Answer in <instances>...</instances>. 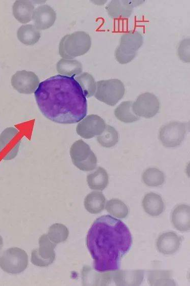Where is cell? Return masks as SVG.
<instances>
[{"mask_svg":"<svg viewBox=\"0 0 190 286\" xmlns=\"http://www.w3.org/2000/svg\"><path fill=\"white\" fill-rule=\"evenodd\" d=\"M69 235V231L64 225L55 223L51 225L48 230L47 236L49 239L56 244L66 240Z\"/></svg>","mask_w":190,"mask_h":286,"instance_id":"obj_31","label":"cell"},{"mask_svg":"<svg viewBox=\"0 0 190 286\" xmlns=\"http://www.w3.org/2000/svg\"><path fill=\"white\" fill-rule=\"evenodd\" d=\"M189 39L182 40L178 48V55L180 59L183 61L187 62V58L189 60Z\"/></svg>","mask_w":190,"mask_h":286,"instance_id":"obj_33","label":"cell"},{"mask_svg":"<svg viewBox=\"0 0 190 286\" xmlns=\"http://www.w3.org/2000/svg\"><path fill=\"white\" fill-rule=\"evenodd\" d=\"M39 244V248L32 251L31 262L36 266L47 267L55 260L54 248L56 244L52 242L46 234H43L40 237Z\"/></svg>","mask_w":190,"mask_h":286,"instance_id":"obj_10","label":"cell"},{"mask_svg":"<svg viewBox=\"0 0 190 286\" xmlns=\"http://www.w3.org/2000/svg\"><path fill=\"white\" fill-rule=\"evenodd\" d=\"M18 39L26 45H33L40 39L41 34L36 27L31 24L21 25L17 33Z\"/></svg>","mask_w":190,"mask_h":286,"instance_id":"obj_25","label":"cell"},{"mask_svg":"<svg viewBox=\"0 0 190 286\" xmlns=\"http://www.w3.org/2000/svg\"><path fill=\"white\" fill-rule=\"evenodd\" d=\"M32 18L37 29L45 30L54 24L56 19V14L50 6L42 5L34 10Z\"/></svg>","mask_w":190,"mask_h":286,"instance_id":"obj_14","label":"cell"},{"mask_svg":"<svg viewBox=\"0 0 190 286\" xmlns=\"http://www.w3.org/2000/svg\"><path fill=\"white\" fill-rule=\"evenodd\" d=\"M125 92V86L120 80H102L96 82L94 96L98 100L113 106L123 98Z\"/></svg>","mask_w":190,"mask_h":286,"instance_id":"obj_5","label":"cell"},{"mask_svg":"<svg viewBox=\"0 0 190 286\" xmlns=\"http://www.w3.org/2000/svg\"><path fill=\"white\" fill-rule=\"evenodd\" d=\"M74 79L80 85L85 97L89 98L94 95L96 83L91 74L84 72L76 76Z\"/></svg>","mask_w":190,"mask_h":286,"instance_id":"obj_28","label":"cell"},{"mask_svg":"<svg viewBox=\"0 0 190 286\" xmlns=\"http://www.w3.org/2000/svg\"><path fill=\"white\" fill-rule=\"evenodd\" d=\"M132 244V237L127 226L109 215L97 218L86 237L94 269L101 272L119 269L122 258Z\"/></svg>","mask_w":190,"mask_h":286,"instance_id":"obj_2","label":"cell"},{"mask_svg":"<svg viewBox=\"0 0 190 286\" xmlns=\"http://www.w3.org/2000/svg\"><path fill=\"white\" fill-rule=\"evenodd\" d=\"M182 238L173 232H167L160 235L156 241L158 250L164 255H172L179 248Z\"/></svg>","mask_w":190,"mask_h":286,"instance_id":"obj_15","label":"cell"},{"mask_svg":"<svg viewBox=\"0 0 190 286\" xmlns=\"http://www.w3.org/2000/svg\"><path fill=\"white\" fill-rule=\"evenodd\" d=\"M112 278L117 285H139L143 280L144 271L118 269L112 272Z\"/></svg>","mask_w":190,"mask_h":286,"instance_id":"obj_16","label":"cell"},{"mask_svg":"<svg viewBox=\"0 0 190 286\" xmlns=\"http://www.w3.org/2000/svg\"><path fill=\"white\" fill-rule=\"evenodd\" d=\"M34 93L41 112L53 122L75 123L87 115L86 98L74 77L52 76L41 82Z\"/></svg>","mask_w":190,"mask_h":286,"instance_id":"obj_1","label":"cell"},{"mask_svg":"<svg viewBox=\"0 0 190 286\" xmlns=\"http://www.w3.org/2000/svg\"><path fill=\"white\" fill-rule=\"evenodd\" d=\"M34 6L29 1H16L12 7L13 14L16 20L21 23H26L32 19Z\"/></svg>","mask_w":190,"mask_h":286,"instance_id":"obj_20","label":"cell"},{"mask_svg":"<svg viewBox=\"0 0 190 286\" xmlns=\"http://www.w3.org/2000/svg\"><path fill=\"white\" fill-rule=\"evenodd\" d=\"M105 198L100 192H92L88 194L84 200L85 209L90 213L97 214L101 212L104 208Z\"/></svg>","mask_w":190,"mask_h":286,"instance_id":"obj_24","label":"cell"},{"mask_svg":"<svg viewBox=\"0 0 190 286\" xmlns=\"http://www.w3.org/2000/svg\"><path fill=\"white\" fill-rule=\"evenodd\" d=\"M22 135L20 131L14 127L5 129L0 135V154L3 159L9 161L17 155Z\"/></svg>","mask_w":190,"mask_h":286,"instance_id":"obj_8","label":"cell"},{"mask_svg":"<svg viewBox=\"0 0 190 286\" xmlns=\"http://www.w3.org/2000/svg\"><path fill=\"white\" fill-rule=\"evenodd\" d=\"M87 182L91 189L103 190L108 185V175L104 168L98 167L87 175Z\"/></svg>","mask_w":190,"mask_h":286,"instance_id":"obj_22","label":"cell"},{"mask_svg":"<svg viewBox=\"0 0 190 286\" xmlns=\"http://www.w3.org/2000/svg\"><path fill=\"white\" fill-rule=\"evenodd\" d=\"M143 182L148 186H159L165 181L164 173L156 168H148L146 169L142 176Z\"/></svg>","mask_w":190,"mask_h":286,"instance_id":"obj_29","label":"cell"},{"mask_svg":"<svg viewBox=\"0 0 190 286\" xmlns=\"http://www.w3.org/2000/svg\"><path fill=\"white\" fill-rule=\"evenodd\" d=\"M186 124L172 121L163 125L159 131V139L166 147H175L181 144L186 134Z\"/></svg>","mask_w":190,"mask_h":286,"instance_id":"obj_9","label":"cell"},{"mask_svg":"<svg viewBox=\"0 0 190 286\" xmlns=\"http://www.w3.org/2000/svg\"><path fill=\"white\" fill-rule=\"evenodd\" d=\"M97 140L102 146L106 148L111 147L118 142L119 134L113 127L106 125L104 131L97 137Z\"/></svg>","mask_w":190,"mask_h":286,"instance_id":"obj_30","label":"cell"},{"mask_svg":"<svg viewBox=\"0 0 190 286\" xmlns=\"http://www.w3.org/2000/svg\"><path fill=\"white\" fill-rule=\"evenodd\" d=\"M190 208L189 205L180 204L175 207L171 214V222L175 229L185 232L189 229Z\"/></svg>","mask_w":190,"mask_h":286,"instance_id":"obj_19","label":"cell"},{"mask_svg":"<svg viewBox=\"0 0 190 286\" xmlns=\"http://www.w3.org/2000/svg\"><path fill=\"white\" fill-rule=\"evenodd\" d=\"M172 275L170 271H150L147 275V280L151 285H174L175 283Z\"/></svg>","mask_w":190,"mask_h":286,"instance_id":"obj_27","label":"cell"},{"mask_svg":"<svg viewBox=\"0 0 190 286\" xmlns=\"http://www.w3.org/2000/svg\"><path fill=\"white\" fill-rule=\"evenodd\" d=\"M91 46L89 35L84 31H77L64 36L59 45V53L63 58L72 59L86 54Z\"/></svg>","mask_w":190,"mask_h":286,"instance_id":"obj_3","label":"cell"},{"mask_svg":"<svg viewBox=\"0 0 190 286\" xmlns=\"http://www.w3.org/2000/svg\"><path fill=\"white\" fill-rule=\"evenodd\" d=\"M3 246V240L2 237L0 235V251L2 250Z\"/></svg>","mask_w":190,"mask_h":286,"instance_id":"obj_34","label":"cell"},{"mask_svg":"<svg viewBox=\"0 0 190 286\" xmlns=\"http://www.w3.org/2000/svg\"><path fill=\"white\" fill-rule=\"evenodd\" d=\"M70 155L73 165L83 171L94 170L97 165V157L90 146L82 140L74 142L70 148Z\"/></svg>","mask_w":190,"mask_h":286,"instance_id":"obj_7","label":"cell"},{"mask_svg":"<svg viewBox=\"0 0 190 286\" xmlns=\"http://www.w3.org/2000/svg\"><path fill=\"white\" fill-rule=\"evenodd\" d=\"M159 109L158 99L150 92L140 94L132 104V109L135 115L147 118L155 116Z\"/></svg>","mask_w":190,"mask_h":286,"instance_id":"obj_11","label":"cell"},{"mask_svg":"<svg viewBox=\"0 0 190 286\" xmlns=\"http://www.w3.org/2000/svg\"><path fill=\"white\" fill-rule=\"evenodd\" d=\"M28 263L27 253L19 247L9 248L0 256V267L9 274H16L22 272L27 268Z\"/></svg>","mask_w":190,"mask_h":286,"instance_id":"obj_6","label":"cell"},{"mask_svg":"<svg viewBox=\"0 0 190 286\" xmlns=\"http://www.w3.org/2000/svg\"><path fill=\"white\" fill-rule=\"evenodd\" d=\"M82 277L83 285H106L111 281L112 272L98 273L94 269L85 266L82 269Z\"/></svg>","mask_w":190,"mask_h":286,"instance_id":"obj_18","label":"cell"},{"mask_svg":"<svg viewBox=\"0 0 190 286\" xmlns=\"http://www.w3.org/2000/svg\"><path fill=\"white\" fill-rule=\"evenodd\" d=\"M143 44V36L137 31H129L121 37L119 45L115 51L117 61L121 64L131 61Z\"/></svg>","mask_w":190,"mask_h":286,"instance_id":"obj_4","label":"cell"},{"mask_svg":"<svg viewBox=\"0 0 190 286\" xmlns=\"http://www.w3.org/2000/svg\"><path fill=\"white\" fill-rule=\"evenodd\" d=\"M132 101H124L115 109L114 114L116 118L125 123H131L137 121L139 117L135 115L132 109Z\"/></svg>","mask_w":190,"mask_h":286,"instance_id":"obj_26","label":"cell"},{"mask_svg":"<svg viewBox=\"0 0 190 286\" xmlns=\"http://www.w3.org/2000/svg\"><path fill=\"white\" fill-rule=\"evenodd\" d=\"M105 209L110 214L119 218L126 217L129 212L126 205L118 199H112L108 201Z\"/></svg>","mask_w":190,"mask_h":286,"instance_id":"obj_32","label":"cell"},{"mask_svg":"<svg viewBox=\"0 0 190 286\" xmlns=\"http://www.w3.org/2000/svg\"><path fill=\"white\" fill-rule=\"evenodd\" d=\"M141 1H111L105 9L108 15L113 18H128L133 9Z\"/></svg>","mask_w":190,"mask_h":286,"instance_id":"obj_17","label":"cell"},{"mask_svg":"<svg viewBox=\"0 0 190 286\" xmlns=\"http://www.w3.org/2000/svg\"><path fill=\"white\" fill-rule=\"evenodd\" d=\"M142 206L145 212L153 216L160 215L165 208L161 197L152 192L145 195L142 200Z\"/></svg>","mask_w":190,"mask_h":286,"instance_id":"obj_21","label":"cell"},{"mask_svg":"<svg viewBox=\"0 0 190 286\" xmlns=\"http://www.w3.org/2000/svg\"><path fill=\"white\" fill-rule=\"evenodd\" d=\"M11 85L20 93L31 94L40 84L37 76L33 72L26 70L17 71L11 78Z\"/></svg>","mask_w":190,"mask_h":286,"instance_id":"obj_12","label":"cell"},{"mask_svg":"<svg viewBox=\"0 0 190 286\" xmlns=\"http://www.w3.org/2000/svg\"><path fill=\"white\" fill-rule=\"evenodd\" d=\"M105 126V122L101 117L97 115L91 114L79 122L76 132L81 137L90 139L101 134Z\"/></svg>","mask_w":190,"mask_h":286,"instance_id":"obj_13","label":"cell"},{"mask_svg":"<svg viewBox=\"0 0 190 286\" xmlns=\"http://www.w3.org/2000/svg\"><path fill=\"white\" fill-rule=\"evenodd\" d=\"M56 70L61 75L74 77L82 73L83 67L77 60L61 58L56 64Z\"/></svg>","mask_w":190,"mask_h":286,"instance_id":"obj_23","label":"cell"}]
</instances>
